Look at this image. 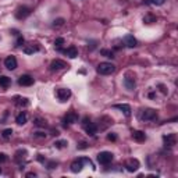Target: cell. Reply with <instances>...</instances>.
Instances as JSON below:
<instances>
[{
    "label": "cell",
    "instance_id": "cell-1",
    "mask_svg": "<svg viewBox=\"0 0 178 178\" xmlns=\"http://www.w3.org/2000/svg\"><path fill=\"white\" fill-rule=\"evenodd\" d=\"M115 66L113 63H100L97 66V73L102 74V75H109V74L114 73Z\"/></svg>",
    "mask_w": 178,
    "mask_h": 178
},
{
    "label": "cell",
    "instance_id": "cell-2",
    "mask_svg": "<svg viewBox=\"0 0 178 178\" xmlns=\"http://www.w3.org/2000/svg\"><path fill=\"white\" fill-rule=\"evenodd\" d=\"M113 159H114V156H113V153H110V152H100L99 155H97V162L103 166L110 164L113 162Z\"/></svg>",
    "mask_w": 178,
    "mask_h": 178
},
{
    "label": "cell",
    "instance_id": "cell-3",
    "mask_svg": "<svg viewBox=\"0 0 178 178\" xmlns=\"http://www.w3.org/2000/svg\"><path fill=\"white\" fill-rule=\"evenodd\" d=\"M56 95H57V99L60 100V102H67L71 97V91L67 88H60V89H57Z\"/></svg>",
    "mask_w": 178,
    "mask_h": 178
},
{
    "label": "cell",
    "instance_id": "cell-4",
    "mask_svg": "<svg viewBox=\"0 0 178 178\" xmlns=\"http://www.w3.org/2000/svg\"><path fill=\"white\" fill-rule=\"evenodd\" d=\"M157 118V113L153 110V109H146L142 113V120H146V121H153Z\"/></svg>",
    "mask_w": 178,
    "mask_h": 178
},
{
    "label": "cell",
    "instance_id": "cell-5",
    "mask_svg": "<svg viewBox=\"0 0 178 178\" xmlns=\"http://www.w3.org/2000/svg\"><path fill=\"white\" fill-rule=\"evenodd\" d=\"M29 14H31V8H29V7H25V6H22V7H18V8H17L16 17H17L18 20H22V18H26Z\"/></svg>",
    "mask_w": 178,
    "mask_h": 178
},
{
    "label": "cell",
    "instance_id": "cell-6",
    "mask_svg": "<svg viewBox=\"0 0 178 178\" xmlns=\"http://www.w3.org/2000/svg\"><path fill=\"white\" fill-rule=\"evenodd\" d=\"M68 66L66 63H64L63 60H53L52 63H50V70L52 71H59V70H64V68H67Z\"/></svg>",
    "mask_w": 178,
    "mask_h": 178
},
{
    "label": "cell",
    "instance_id": "cell-7",
    "mask_svg": "<svg viewBox=\"0 0 178 178\" xmlns=\"http://www.w3.org/2000/svg\"><path fill=\"white\" fill-rule=\"evenodd\" d=\"M4 67L7 70H16L17 68V59L14 56H8L4 60Z\"/></svg>",
    "mask_w": 178,
    "mask_h": 178
},
{
    "label": "cell",
    "instance_id": "cell-8",
    "mask_svg": "<svg viewBox=\"0 0 178 178\" xmlns=\"http://www.w3.org/2000/svg\"><path fill=\"white\" fill-rule=\"evenodd\" d=\"M78 121V114L74 111L67 113V115L64 117V125H68V124H74Z\"/></svg>",
    "mask_w": 178,
    "mask_h": 178
},
{
    "label": "cell",
    "instance_id": "cell-9",
    "mask_svg": "<svg viewBox=\"0 0 178 178\" xmlns=\"http://www.w3.org/2000/svg\"><path fill=\"white\" fill-rule=\"evenodd\" d=\"M18 84L21 85V87H31V85L34 84V78H32L31 75H21L18 78Z\"/></svg>",
    "mask_w": 178,
    "mask_h": 178
},
{
    "label": "cell",
    "instance_id": "cell-10",
    "mask_svg": "<svg viewBox=\"0 0 178 178\" xmlns=\"http://www.w3.org/2000/svg\"><path fill=\"white\" fill-rule=\"evenodd\" d=\"M125 167H127V170H128L129 173H134V171H136L139 168V162L136 159H129L128 162H127Z\"/></svg>",
    "mask_w": 178,
    "mask_h": 178
},
{
    "label": "cell",
    "instance_id": "cell-11",
    "mask_svg": "<svg viewBox=\"0 0 178 178\" xmlns=\"http://www.w3.org/2000/svg\"><path fill=\"white\" fill-rule=\"evenodd\" d=\"M61 52H63L64 54H66L67 57H70V59H75V57H78V50H77V47H74V46L67 47L66 50H61Z\"/></svg>",
    "mask_w": 178,
    "mask_h": 178
},
{
    "label": "cell",
    "instance_id": "cell-12",
    "mask_svg": "<svg viewBox=\"0 0 178 178\" xmlns=\"http://www.w3.org/2000/svg\"><path fill=\"white\" fill-rule=\"evenodd\" d=\"M176 135L174 134H168V135H164L163 136V141H164V145L166 146H173L176 145Z\"/></svg>",
    "mask_w": 178,
    "mask_h": 178
},
{
    "label": "cell",
    "instance_id": "cell-13",
    "mask_svg": "<svg viewBox=\"0 0 178 178\" xmlns=\"http://www.w3.org/2000/svg\"><path fill=\"white\" fill-rule=\"evenodd\" d=\"M114 107L117 109V110L123 111L124 114L127 115V117H129V115H131V107H129V105H125V103H123V105H114Z\"/></svg>",
    "mask_w": 178,
    "mask_h": 178
},
{
    "label": "cell",
    "instance_id": "cell-14",
    "mask_svg": "<svg viewBox=\"0 0 178 178\" xmlns=\"http://www.w3.org/2000/svg\"><path fill=\"white\" fill-rule=\"evenodd\" d=\"M82 167H84V163H82L81 159L75 160V162H73V164H71V171L73 173H79V171L82 170Z\"/></svg>",
    "mask_w": 178,
    "mask_h": 178
},
{
    "label": "cell",
    "instance_id": "cell-15",
    "mask_svg": "<svg viewBox=\"0 0 178 178\" xmlns=\"http://www.w3.org/2000/svg\"><path fill=\"white\" fill-rule=\"evenodd\" d=\"M124 43H125L128 47H135L138 42H136V39L132 36V35H127V36L124 38Z\"/></svg>",
    "mask_w": 178,
    "mask_h": 178
},
{
    "label": "cell",
    "instance_id": "cell-16",
    "mask_svg": "<svg viewBox=\"0 0 178 178\" xmlns=\"http://www.w3.org/2000/svg\"><path fill=\"white\" fill-rule=\"evenodd\" d=\"M124 85H125V88L128 89V91H134V89H135V79L131 78V77H127V78L124 79Z\"/></svg>",
    "mask_w": 178,
    "mask_h": 178
},
{
    "label": "cell",
    "instance_id": "cell-17",
    "mask_svg": "<svg viewBox=\"0 0 178 178\" xmlns=\"http://www.w3.org/2000/svg\"><path fill=\"white\" fill-rule=\"evenodd\" d=\"M85 131L88 132V135H91V136H93L97 132V127L95 125V124H92V123H88L87 125H85Z\"/></svg>",
    "mask_w": 178,
    "mask_h": 178
},
{
    "label": "cell",
    "instance_id": "cell-18",
    "mask_svg": "<svg viewBox=\"0 0 178 178\" xmlns=\"http://www.w3.org/2000/svg\"><path fill=\"white\" fill-rule=\"evenodd\" d=\"M28 121V115H26V113H20L16 117V123L17 124H20V125H24V124Z\"/></svg>",
    "mask_w": 178,
    "mask_h": 178
},
{
    "label": "cell",
    "instance_id": "cell-19",
    "mask_svg": "<svg viewBox=\"0 0 178 178\" xmlns=\"http://www.w3.org/2000/svg\"><path fill=\"white\" fill-rule=\"evenodd\" d=\"M132 138L135 139V141H138V142H143L145 139H146V135H145V132H142V131H134L132 132Z\"/></svg>",
    "mask_w": 178,
    "mask_h": 178
},
{
    "label": "cell",
    "instance_id": "cell-20",
    "mask_svg": "<svg viewBox=\"0 0 178 178\" xmlns=\"http://www.w3.org/2000/svg\"><path fill=\"white\" fill-rule=\"evenodd\" d=\"M10 78L6 75H0V87L2 88H8L10 87Z\"/></svg>",
    "mask_w": 178,
    "mask_h": 178
},
{
    "label": "cell",
    "instance_id": "cell-21",
    "mask_svg": "<svg viewBox=\"0 0 178 178\" xmlns=\"http://www.w3.org/2000/svg\"><path fill=\"white\" fill-rule=\"evenodd\" d=\"M39 50V47H36V46H26V47H24V53H26V54H34L35 52H38Z\"/></svg>",
    "mask_w": 178,
    "mask_h": 178
},
{
    "label": "cell",
    "instance_id": "cell-22",
    "mask_svg": "<svg viewBox=\"0 0 178 178\" xmlns=\"http://www.w3.org/2000/svg\"><path fill=\"white\" fill-rule=\"evenodd\" d=\"M100 54L105 56V57H109V59H113V57H114L113 52H111V50H109V49H102V50H100Z\"/></svg>",
    "mask_w": 178,
    "mask_h": 178
},
{
    "label": "cell",
    "instance_id": "cell-23",
    "mask_svg": "<svg viewBox=\"0 0 178 178\" xmlns=\"http://www.w3.org/2000/svg\"><path fill=\"white\" fill-rule=\"evenodd\" d=\"M67 141H56L54 142V146L57 148V149H63L64 146H67Z\"/></svg>",
    "mask_w": 178,
    "mask_h": 178
},
{
    "label": "cell",
    "instance_id": "cell-24",
    "mask_svg": "<svg viewBox=\"0 0 178 178\" xmlns=\"http://www.w3.org/2000/svg\"><path fill=\"white\" fill-rule=\"evenodd\" d=\"M143 22H146V24L156 22V17H155V16H146V17L143 18Z\"/></svg>",
    "mask_w": 178,
    "mask_h": 178
},
{
    "label": "cell",
    "instance_id": "cell-25",
    "mask_svg": "<svg viewBox=\"0 0 178 178\" xmlns=\"http://www.w3.org/2000/svg\"><path fill=\"white\" fill-rule=\"evenodd\" d=\"M35 125H38V127H46V121L40 120V118H36V120H35Z\"/></svg>",
    "mask_w": 178,
    "mask_h": 178
},
{
    "label": "cell",
    "instance_id": "cell-26",
    "mask_svg": "<svg viewBox=\"0 0 178 178\" xmlns=\"http://www.w3.org/2000/svg\"><path fill=\"white\" fill-rule=\"evenodd\" d=\"M63 24H64V18H57V20L53 21V25H54V26H61Z\"/></svg>",
    "mask_w": 178,
    "mask_h": 178
},
{
    "label": "cell",
    "instance_id": "cell-27",
    "mask_svg": "<svg viewBox=\"0 0 178 178\" xmlns=\"http://www.w3.org/2000/svg\"><path fill=\"white\" fill-rule=\"evenodd\" d=\"M11 134H13V129L7 128V129H4V131H3V136H4V138H10Z\"/></svg>",
    "mask_w": 178,
    "mask_h": 178
},
{
    "label": "cell",
    "instance_id": "cell-28",
    "mask_svg": "<svg viewBox=\"0 0 178 178\" xmlns=\"http://www.w3.org/2000/svg\"><path fill=\"white\" fill-rule=\"evenodd\" d=\"M107 139H109V141H111V142H115V141H117V135H115L114 132H110L107 135Z\"/></svg>",
    "mask_w": 178,
    "mask_h": 178
},
{
    "label": "cell",
    "instance_id": "cell-29",
    "mask_svg": "<svg viewBox=\"0 0 178 178\" xmlns=\"http://www.w3.org/2000/svg\"><path fill=\"white\" fill-rule=\"evenodd\" d=\"M61 44H64V39H63V38H57V39L54 40V46L60 47Z\"/></svg>",
    "mask_w": 178,
    "mask_h": 178
},
{
    "label": "cell",
    "instance_id": "cell-30",
    "mask_svg": "<svg viewBox=\"0 0 178 178\" xmlns=\"http://www.w3.org/2000/svg\"><path fill=\"white\" fill-rule=\"evenodd\" d=\"M164 2H166V0H150V3L155 4V6H162Z\"/></svg>",
    "mask_w": 178,
    "mask_h": 178
},
{
    "label": "cell",
    "instance_id": "cell-31",
    "mask_svg": "<svg viewBox=\"0 0 178 178\" xmlns=\"http://www.w3.org/2000/svg\"><path fill=\"white\" fill-rule=\"evenodd\" d=\"M20 105H21V106H28V105H29L28 99H26V97H22V99L20 100Z\"/></svg>",
    "mask_w": 178,
    "mask_h": 178
},
{
    "label": "cell",
    "instance_id": "cell-32",
    "mask_svg": "<svg viewBox=\"0 0 178 178\" xmlns=\"http://www.w3.org/2000/svg\"><path fill=\"white\" fill-rule=\"evenodd\" d=\"M7 162V156L4 153H0V163H6Z\"/></svg>",
    "mask_w": 178,
    "mask_h": 178
},
{
    "label": "cell",
    "instance_id": "cell-33",
    "mask_svg": "<svg viewBox=\"0 0 178 178\" xmlns=\"http://www.w3.org/2000/svg\"><path fill=\"white\" fill-rule=\"evenodd\" d=\"M22 43H24V38H22V36H20L18 39H17V42H16V46H21Z\"/></svg>",
    "mask_w": 178,
    "mask_h": 178
},
{
    "label": "cell",
    "instance_id": "cell-34",
    "mask_svg": "<svg viewBox=\"0 0 178 178\" xmlns=\"http://www.w3.org/2000/svg\"><path fill=\"white\" fill-rule=\"evenodd\" d=\"M78 148H79V149H85V148H88V143H87V142H81Z\"/></svg>",
    "mask_w": 178,
    "mask_h": 178
},
{
    "label": "cell",
    "instance_id": "cell-35",
    "mask_svg": "<svg viewBox=\"0 0 178 178\" xmlns=\"http://www.w3.org/2000/svg\"><path fill=\"white\" fill-rule=\"evenodd\" d=\"M35 135L39 136V138H44V136H46V134H43V132H36Z\"/></svg>",
    "mask_w": 178,
    "mask_h": 178
},
{
    "label": "cell",
    "instance_id": "cell-36",
    "mask_svg": "<svg viewBox=\"0 0 178 178\" xmlns=\"http://www.w3.org/2000/svg\"><path fill=\"white\" fill-rule=\"evenodd\" d=\"M88 123H91V121H89V118H88V117H85V118H84V123H82V124H84V125H87Z\"/></svg>",
    "mask_w": 178,
    "mask_h": 178
},
{
    "label": "cell",
    "instance_id": "cell-37",
    "mask_svg": "<svg viewBox=\"0 0 178 178\" xmlns=\"http://www.w3.org/2000/svg\"><path fill=\"white\" fill-rule=\"evenodd\" d=\"M0 173H2V168H0Z\"/></svg>",
    "mask_w": 178,
    "mask_h": 178
}]
</instances>
